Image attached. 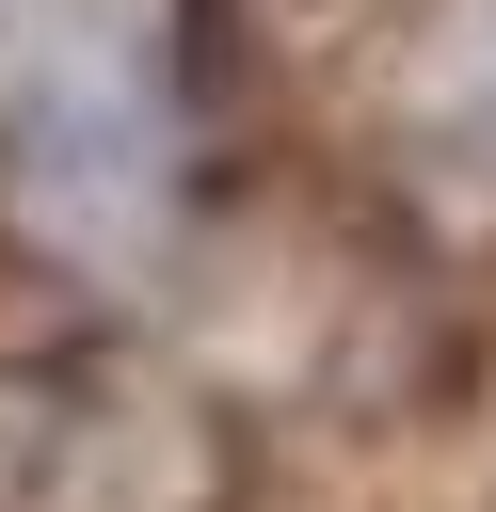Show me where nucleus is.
Here are the masks:
<instances>
[{
	"label": "nucleus",
	"instance_id": "f257e3e1",
	"mask_svg": "<svg viewBox=\"0 0 496 512\" xmlns=\"http://www.w3.org/2000/svg\"><path fill=\"white\" fill-rule=\"evenodd\" d=\"M0 160L80 256L176 208V0H0Z\"/></svg>",
	"mask_w": 496,
	"mask_h": 512
}]
</instances>
